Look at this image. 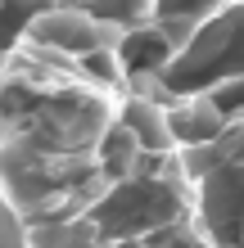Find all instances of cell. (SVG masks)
<instances>
[{"label": "cell", "instance_id": "5b68a950", "mask_svg": "<svg viewBox=\"0 0 244 248\" xmlns=\"http://www.w3.org/2000/svg\"><path fill=\"white\" fill-rule=\"evenodd\" d=\"M226 0H154V23L167 27H199L204 18H212Z\"/></svg>", "mask_w": 244, "mask_h": 248}, {"label": "cell", "instance_id": "277c9868", "mask_svg": "<svg viewBox=\"0 0 244 248\" xmlns=\"http://www.w3.org/2000/svg\"><path fill=\"white\" fill-rule=\"evenodd\" d=\"M167 122H172L177 149H204V144H212L226 126H231L204 95H199V99H177V104L167 108Z\"/></svg>", "mask_w": 244, "mask_h": 248}, {"label": "cell", "instance_id": "7a4b0ae2", "mask_svg": "<svg viewBox=\"0 0 244 248\" xmlns=\"http://www.w3.org/2000/svg\"><path fill=\"white\" fill-rule=\"evenodd\" d=\"M240 77H244V0H226L212 18L195 27L185 50L159 72V104L172 108L177 99H199Z\"/></svg>", "mask_w": 244, "mask_h": 248}, {"label": "cell", "instance_id": "6da1fadb", "mask_svg": "<svg viewBox=\"0 0 244 248\" xmlns=\"http://www.w3.org/2000/svg\"><path fill=\"white\" fill-rule=\"evenodd\" d=\"M181 167L208 248H244V122L226 126L204 149H181Z\"/></svg>", "mask_w": 244, "mask_h": 248}, {"label": "cell", "instance_id": "3957f363", "mask_svg": "<svg viewBox=\"0 0 244 248\" xmlns=\"http://www.w3.org/2000/svg\"><path fill=\"white\" fill-rule=\"evenodd\" d=\"M127 32H118V27L109 23H95L86 9H50L41 14V18L32 23V32H27V41L41 50H54L64 54V59H91V54H104V50H118V41Z\"/></svg>", "mask_w": 244, "mask_h": 248}]
</instances>
